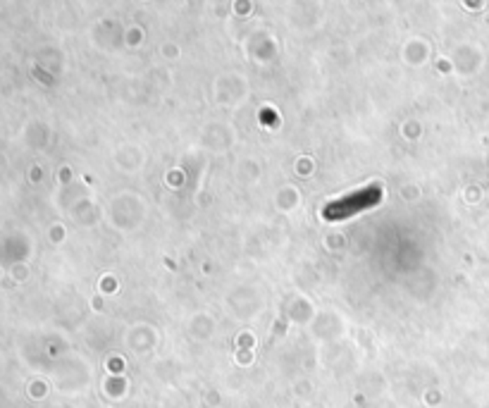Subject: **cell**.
Instances as JSON below:
<instances>
[{"label": "cell", "instance_id": "1", "mask_svg": "<svg viewBox=\"0 0 489 408\" xmlns=\"http://www.w3.org/2000/svg\"><path fill=\"white\" fill-rule=\"evenodd\" d=\"M380 201H382V189L377 184H370L365 189L353 191V194H348L344 198H336V201L327 203L323 208V218L329 220V223H341V220L353 218V215L363 211H370Z\"/></svg>", "mask_w": 489, "mask_h": 408}]
</instances>
